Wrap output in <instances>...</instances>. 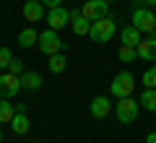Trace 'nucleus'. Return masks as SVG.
I'll return each instance as SVG.
<instances>
[{"label": "nucleus", "mask_w": 156, "mask_h": 143, "mask_svg": "<svg viewBox=\"0 0 156 143\" xmlns=\"http://www.w3.org/2000/svg\"><path fill=\"white\" fill-rule=\"evenodd\" d=\"M34 143H39V141H34Z\"/></svg>", "instance_id": "c85d7f7f"}, {"label": "nucleus", "mask_w": 156, "mask_h": 143, "mask_svg": "<svg viewBox=\"0 0 156 143\" xmlns=\"http://www.w3.org/2000/svg\"><path fill=\"white\" fill-rule=\"evenodd\" d=\"M70 26H73V31H76L78 37H86V34L91 31V23H89V18H83L81 8H73L70 11Z\"/></svg>", "instance_id": "9d476101"}, {"label": "nucleus", "mask_w": 156, "mask_h": 143, "mask_svg": "<svg viewBox=\"0 0 156 143\" xmlns=\"http://www.w3.org/2000/svg\"><path fill=\"white\" fill-rule=\"evenodd\" d=\"M117 57H120L122 63H133L135 57H138V50H135V47H130V44H122V47H120V52H117Z\"/></svg>", "instance_id": "aec40b11"}, {"label": "nucleus", "mask_w": 156, "mask_h": 143, "mask_svg": "<svg viewBox=\"0 0 156 143\" xmlns=\"http://www.w3.org/2000/svg\"><path fill=\"white\" fill-rule=\"evenodd\" d=\"M140 107L143 109H148V112H156V88H146L143 94H140Z\"/></svg>", "instance_id": "a211bd4d"}, {"label": "nucleus", "mask_w": 156, "mask_h": 143, "mask_svg": "<svg viewBox=\"0 0 156 143\" xmlns=\"http://www.w3.org/2000/svg\"><path fill=\"white\" fill-rule=\"evenodd\" d=\"M143 86L146 88H156V65H151L148 70L143 73Z\"/></svg>", "instance_id": "4be33fe9"}, {"label": "nucleus", "mask_w": 156, "mask_h": 143, "mask_svg": "<svg viewBox=\"0 0 156 143\" xmlns=\"http://www.w3.org/2000/svg\"><path fill=\"white\" fill-rule=\"evenodd\" d=\"M115 31H117L115 18H112V16H104V18H99V21H91L89 37L94 39V42H109V39L115 37Z\"/></svg>", "instance_id": "7ed1b4c3"}, {"label": "nucleus", "mask_w": 156, "mask_h": 143, "mask_svg": "<svg viewBox=\"0 0 156 143\" xmlns=\"http://www.w3.org/2000/svg\"><path fill=\"white\" fill-rule=\"evenodd\" d=\"M37 42H39V31H37V29H31V26L23 29V31L18 34V44H21L23 50H26V47H34Z\"/></svg>", "instance_id": "dca6fc26"}, {"label": "nucleus", "mask_w": 156, "mask_h": 143, "mask_svg": "<svg viewBox=\"0 0 156 143\" xmlns=\"http://www.w3.org/2000/svg\"><path fill=\"white\" fill-rule=\"evenodd\" d=\"M70 23V11H65L62 5H57V8H50L47 11V26L50 29H62V26H68Z\"/></svg>", "instance_id": "6e6552de"}, {"label": "nucleus", "mask_w": 156, "mask_h": 143, "mask_svg": "<svg viewBox=\"0 0 156 143\" xmlns=\"http://www.w3.org/2000/svg\"><path fill=\"white\" fill-rule=\"evenodd\" d=\"M23 3H26V0H23Z\"/></svg>", "instance_id": "c756f323"}, {"label": "nucleus", "mask_w": 156, "mask_h": 143, "mask_svg": "<svg viewBox=\"0 0 156 143\" xmlns=\"http://www.w3.org/2000/svg\"><path fill=\"white\" fill-rule=\"evenodd\" d=\"M68 65V60L62 57V52H57V55H50V60H47V68H50L52 73H62Z\"/></svg>", "instance_id": "6ab92c4d"}, {"label": "nucleus", "mask_w": 156, "mask_h": 143, "mask_svg": "<svg viewBox=\"0 0 156 143\" xmlns=\"http://www.w3.org/2000/svg\"><path fill=\"white\" fill-rule=\"evenodd\" d=\"M138 50V57L146 63H156V37L154 34H148L146 39H140V44L135 47Z\"/></svg>", "instance_id": "1a4fd4ad"}, {"label": "nucleus", "mask_w": 156, "mask_h": 143, "mask_svg": "<svg viewBox=\"0 0 156 143\" xmlns=\"http://www.w3.org/2000/svg\"><path fill=\"white\" fill-rule=\"evenodd\" d=\"M23 18L26 21H42L44 18V5H42V0H26L23 3Z\"/></svg>", "instance_id": "9b49d317"}, {"label": "nucleus", "mask_w": 156, "mask_h": 143, "mask_svg": "<svg viewBox=\"0 0 156 143\" xmlns=\"http://www.w3.org/2000/svg\"><path fill=\"white\" fill-rule=\"evenodd\" d=\"M8 73H13V76H23V60H16V57H13V63L11 65H8Z\"/></svg>", "instance_id": "5701e85b"}, {"label": "nucleus", "mask_w": 156, "mask_h": 143, "mask_svg": "<svg viewBox=\"0 0 156 143\" xmlns=\"http://www.w3.org/2000/svg\"><path fill=\"white\" fill-rule=\"evenodd\" d=\"M133 88H135L133 73L122 70V73H117V76H115V81H112V86H109V94L117 96V99H122V96H133Z\"/></svg>", "instance_id": "20e7f679"}, {"label": "nucleus", "mask_w": 156, "mask_h": 143, "mask_svg": "<svg viewBox=\"0 0 156 143\" xmlns=\"http://www.w3.org/2000/svg\"><path fill=\"white\" fill-rule=\"evenodd\" d=\"M37 47L42 50V55H57V52H62V39L57 37V31L55 29H50L47 26L44 31L39 34V42H37Z\"/></svg>", "instance_id": "39448f33"}, {"label": "nucleus", "mask_w": 156, "mask_h": 143, "mask_svg": "<svg viewBox=\"0 0 156 143\" xmlns=\"http://www.w3.org/2000/svg\"><path fill=\"white\" fill-rule=\"evenodd\" d=\"M42 5H47V8H57V5H62V0H42Z\"/></svg>", "instance_id": "393cba45"}, {"label": "nucleus", "mask_w": 156, "mask_h": 143, "mask_svg": "<svg viewBox=\"0 0 156 143\" xmlns=\"http://www.w3.org/2000/svg\"><path fill=\"white\" fill-rule=\"evenodd\" d=\"M11 127L16 135H23L29 130V117H26V109H16V117L11 120Z\"/></svg>", "instance_id": "4468645a"}, {"label": "nucleus", "mask_w": 156, "mask_h": 143, "mask_svg": "<svg viewBox=\"0 0 156 143\" xmlns=\"http://www.w3.org/2000/svg\"><path fill=\"white\" fill-rule=\"evenodd\" d=\"M0 143H3V130H0Z\"/></svg>", "instance_id": "bb28decb"}, {"label": "nucleus", "mask_w": 156, "mask_h": 143, "mask_svg": "<svg viewBox=\"0 0 156 143\" xmlns=\"http://www.w3.org/2000/svg\"><path fill=\"white\" fill-rule=\"evenodd\" d=\"M146 143H156V133H148V138H146Z\"/></svg>", "instance_id": "a878e982"}, {"label": "nucleus", "mask_w": 156, "mask_h": 143, "mask_svg": "<svg viewBox=\"0 0 156 143\" xmlns=\"http://www.w3.org/2000/svg\"><path fill=\"white\" fill-rule=\"evenodd\" d=\"M107 3H115V0H107Z\"/></svg>", "instance_id": "cd10ccee"}, {"label": "nucleus", "mask_w": 156, "mask_h": 143, "mask_svg": "<svg viewBox=\"0 0 156 143\" xmlns=\"http://www.w3.org/2000/svg\"><path fill=\"white\" fill-rule=\"evenodd\" d=\"M21 88H26V91H37V88H42V76L34 70H26L21 76Z\"/></svg>", "instance_id": "ddd939ff"}, {"label": "nucleus", "mask_w": 156, "mask_h": 143, "mask_svg": "<svg viewBox=\"0 0 156 143\" xmlns=\"http://www.w3.org/2000/svg\"><path fill=\"white\" fill-rule=\"evenodd\" d=\"M81 13H83V18H89V21H99V18L109 16V3H107V0H86L83 8H81Z\"/></svg>", "instance_id": "423d86ee"}, {"label": "nucleus", "mask_w": 156, "mask_h": 143, "mask_svg": "<svg viewBox=\"0 0 156 143\" xmlns=\"http://www.w3.org/2000/svg\"><path fill=\"white\" fill-rule=\"evenodd\" d=\"M21 91V76H13V73H3L0 76V99H11Z\"/></svg>", "instance_id": "0eeeda50"}, {"label": "nucleus", "mask_w": 156, "mask_h": 143, "mask_svg": "<svg viewBox=\"0 0 156 143\" xmlns=\"http://www.w3.org/2000/svg\"><path fill=\"white\" fill-rule=\"evenodd\" d=\"M13 117H16V107L8 104V99H0V125H11Z\"/></svg>", "instance_id": "f3484780"}, {"label": "nucleus", "mask_w": 156, "mask_h": 143, "mask_svg": "<svg viewBox=\"0 0 156 143\" xmlns=\"http://www.w3.org/2000/svg\"><path fill=\"white\" fill-rule=\"evenodd\" d=\"M138 112H140V102H135L133 96H122V99L115 104V115H117V120L122 122V125H130V122H135Z\"/></svg>", "instance_id": "f03ea898"}, {"label": "nucleus", "mask_w": 156, "mask_h": 143, "mask_svg": "<svg viewBox=\"0 0 156 143\" xmlns=\"http://www.w3.org/2000/svg\"><path fill=\"white\" fill-rule=\"evenodd\" d=\"M135 8H156V0H133Z\"/></svg>", "instance_id": "b1692460"}, {"label": "nucleus", "mask_w": 156, "mask_h": 143, "mask_svg": "<svg viewBox=\"0 0 156 143\" xmlns=\"http://www.w3.org/2000/svg\"><path fill=\"white\" fill-rule=\"evenodd\" d=\"M130 21L140 34H156V16L151 8H133Z\"/></svg>", "instance_id": "f257e3e1"}, {"label": "nucleus", "mask_w": 156, "mask_h": 143, "mask_svg": "<svg viewBox=\"0 0 156 143\" xmlns=\"http://www.w3.org/2000/svg\"><path fill=\"white\" fill-rule=\"evenodd\" d=\"M11 63H13V52L8 47H0V70H8Z\"/></svg>", "instance_id": "412c9836"}, {"label": "nucleus", "mask_w": 156, "mask_h": 143, "mask_svg": "<svg viewBox=\"0 0 156 143\" xmlns=\"http://www.w3.org/2000/svg\"><path fill=\"white\" fill-rule=\"evenodd\" d=\"M89 112L96 120H104V117L109 115V99H107V96H94L91 104H89Z\"/></svg>", "instance_id": "f8f14e48"}, {"label": "nucleus", "mask_w": 156, "mask_h": 143, "mask_svg": "<svg viewBox=\"0 0 156 143\" xmlns=\"http://www.w3.org/2000/svg\"><path fill=\"white\" fill-rule=\"evenodd\" d=\"M120 39H122V44H130V47H138L140 44V31L130 23V26H125L122 31H120Z\"/></svg>", "instance_id": "2eb2a0df"}]
</instances>
